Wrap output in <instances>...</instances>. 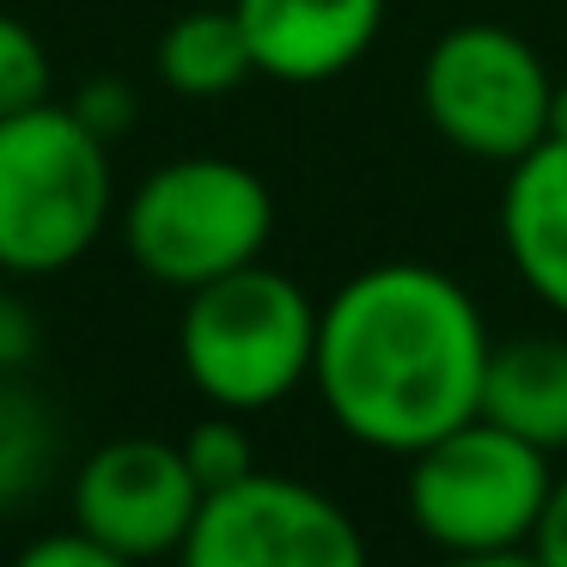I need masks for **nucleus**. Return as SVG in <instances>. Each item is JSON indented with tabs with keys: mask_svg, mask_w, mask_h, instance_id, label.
<instances>
[{
	"mask_svg": "<svg viewBox=\"0 0 567 567\" xmlns=\"http://www.w3.org/2000/svg\"><path fill=\"white\" fill-rule=\"evenodd\" d=\"M494 336L457 275L391 257L348 275L318 306L311 391L354 445L415 457L482 415Z\"/></svg>",
	"mask_w": 567,
	"mask_h": 567,
	"instance_id": "f257e3e1",
	"label": "nucleus"
},
{
	"mask_svg": "<svg viewBox=\"0 0 567 567\" xmlns=\"http://www.w3.org/2000/svg\"><path fill=\"white\" fill-rule=\"evenodd\" d=\"M111 214V141L55 99L0 116V275L74 269Z\"/></svg>",
	"mask_w": 567,
	"mask_h": 567,
	"instance_id": "f03ea898",
	"label": "nucleus"
},
{
	"mask_svg": "<svg viewBox=\"0 0 567 567\" xmlns=\"http://www.w3.org/2000/svg\"><path fill=\"white\" fill-rule=\"evenodd\" d=\"M311 354H318V299L269 262H245L196 287L177 318L184 379L233 415L275 409L299 384H311Z\"/></svg>",
	"mask_w": 567,
	"mask_h": 567,
	"instance_id": "7ed1b4c3",
	"label": "nucleus"
},
{
	"mask_svg": "<svg viewBox=\"0 0 567 567\" xmlns=\"http://www.w3.org/2000/svg\"><path fill=\"white\" fill-rule=\"evenodd\" d=\"M116 226L141 275L196 293L245 262H262L275 238V196L250 165L220 153H184L141 177L135 196L116 208Z\"/></svg>",
	"mask_w": 567,
	"mask_h": 567,
	"instance_id": "20e7f679",
	"label": "nucleus"
},
{
	"mask_svg": "<svg viewBox=\"0 0 567 567\" xmlns=\"http://www.w3.org/2000/svg\"><path fill=\"white\" fill-rule=\"evenodd\" d=\"M549 482V452L506 433L501 421L470 415L464 427L440 433L409 457L403 506L409 525L440 555H494L530 543Z\"/></svg>",
	"mask_w": 567,
	"mask_h": 567,
	"instance_id": "39448f33",
	"label": "nucleus"
},
{
	"mask_svg": "<svg viewBox=\"0 0 567 567\" xmlns=\"http://www.w3.org/2000/svg\"><path fill=\"white\" fill-rule=\"evenodd\" d=\"M555 80L518 31L470 19L433 38L421 62V111L464 159L513 165L549 135Z\"/></svg>",
	"mask_w": 567,
	"mask_h": 567,
	"instance_id": "423d86ee",
	"label": "nucleus"
},
{
	"mask_svg": "<svg viewBox=\"0 0 567 567\" xmlns=\"http://www.w3.org/2000/svg\"><path fill=\"white\" fill-rule=\"evenodd\" d=\"M177 567H367V537L318 482L250 470L233 488L202 494Z\"/></svg>",
	"mask_w": 567,
	"mask_h": 567,
	"instance_id": "0eeeda50",
	"label": "nucleus"
},
{
	"mask_svg": "<svg viewBox=\"0 0 567 567\" xmlns=\"http://www.w3.org/2000/svg\"><path fill=\"white\" fill-rule=\"evenodd\" d=\"M68 506H74V525L86 537L153 567V561H177V549H184L189 525L202 513V482L189 476L177 440L123 433L74 470Z\"/></svg>",
	"mask_w": 567,
	"mask_h": 567,
	"instance_id": "6e6552de",
	"label": "nucleus"
},
{
	"mask_svg": "<svg viewBox=\"0 0 567 567\" xmlns=\"http://www.w3.org/2000/svg\"><path fill=\"white\" fill-rule=\"evenodd\" d=\"M257 74L323 86L367 62L384 31V0H233Z\"/></svg>",
	"mask_w": 567,
	"mask_h": 567,
	"instance_id": "1a4fd4ad",
	"label": "nucleus"
},
{
	"mask_svg": "<svg viewBox=\"0 0 567 567\" xmlns=\"http://www.w3.org/2000/svg\"><path fill=\"white\" fill-rule=\"evenodd\" d=\"M501 245L537 306L567 323V141L543 135L525 159L506 165Z\"/></svg>",
	"mask_w": 567,
	"mask_h": 567,
	"instance_id": "9d476101",
	"label": "nucleus"
},
{
	"mask_svg": "<svg viewBox=\"0 0 567 567\" xmlns=\"http://www.w3.org/2000/svg\"><path fill=\"white\" fill-rule=\"evenodd\" d=\"M482 415L537 452H567V336H513L494 342L482 379Z\"/></svg>",
	"mask_w": 567,
	"mask_h": 567,
	"instance_id": "9b49d317",
	"label": "nucleus"
},
{
	"mask_svg": "<svg viewBox=\"0 0 567 567\" xmlns=\"http://www.w3.org/2000/svg\"><path fill=\"white\" fill-rule=\"evenodd\" d=\"M153 68L177 99H226L257 74L233 7H196V13L172 19L153 50Z\"/></svg>",
	"mask_w": 567,
	"mask_h": 567,
	"instance_id": "f8f14e48",
	"label": "nucleus"
},
{
	"mask_svg": "<svg viewBox=\"0 0 567 567\" xmlns=\"http://www.w3.org/2000/svg\"><path fill=\"white\" fill-rule=\"evenodd\" d=\"M55 452H62V427L50 403L19 372H0V513L25 506L50 482Z\"/></svg>",
	"mask_w": 567,
	"mask_h": 567,
	"instance_id": "ddd939ff",
	"label": "nucleus"
},
{
	"mask_svg": "<svg viewBox=\"0 0 567 567\" xmlns=\"http://www.w3.org/2000/svg\"><path fill=\"white\" fill-rule=\"evenodd\" d=\"M177 445H184V464H189V476L202 482V494L233 488V482H245L250 470H257V445H250V433H245V415H233V409L202 415Z\"/></svg>",
	"mask_w": 567,
	"mask_h": 567,
	"instance_id": "4468645a",
	"label": "nucleus"
},
{
	"mask_svg": "<svg viewBox=\"0 0 567 567\" xmlns=\"http://www.w3.org/2000/svg\"><path fill=\"white\" fill-rule=\"evenodd\" d=\"M55 99V62L43 50V38L25 19L0 13V116H19L31 104Z\"/></svg>",
	"mask_w": 567,
	"mask_h": 567,
	"instance_id": "2eb2a0df",
	"label": "nucleus"
},
{
	"mask_svg": "<svg viewBox=\"0 0 567 567\" xmlns=\"http://www.w3.org/2000/svg\"><path fill=\"white\" fill-rule=\"evenodd\" d=\"M13 567H141V561H128V555L111 549V543H99V537H86L80 525H68V530H43V537H31L25 549L13 555Z\"/></svg>",
	"mask_w": 567,
	"mask_h": 567,
	"instance_id": "dca6fc26",
	"label": "nucleus"
},
{
	"mask_svg": "<svg viewBox=\"0 0 567 567\" xmlns=\"http://www.w3.org/2000/svg\"><path fill=\"white\" fill-rule=\"evenodd\" d=\"M68 111H74L80 123L92 128V135L116 141L128 123H135V92H128L123 80H86V86L68 99Z\"/></svg>",
	"mask_w": 567,
	"mask_h": 567,
	"instance_id": "f3484780",
	"label": "nucleus"
},
{
	"mask_svg": "<svg viewBox=\"0 0 567 567\" xmlns=\"http://www.w3.org/2000/svg\"><path fill=\"white\" fill-rule=\"evenodd\" d=\"M525 549L537 555L543 567H567V470H555L549 501H543L537 530H530V543H525Z\"/></svg>",
	"mask_w": 567,
	"mask_h": 567,
	"instance_id": "a211bd4d",
	"label": "nucleus"
},
{
	"mask_svg": "<svg viewBox=\"0 0 567 567\" xmlns=\"http://www.w3.org/2000/svg\"><path fill=\"white\" fill-rule=\"evenodd\" d=\"M31 354H38V323L19 299L0 293V372H19Z\"/></svg>",
	"mask_w": 567,
	"mask_h": 567,
	"instance_id": "6ab92c4d",
	"label": "nucleus"
},
{
	"mask_svg": "<svg viewBox=\"0 0 567 567\" xmlns=\"http://www.w3.org/2000/svg\"><path fill=\"white\" fill-rule=\"evenodd\" d=\"M440 567H543L530 549H494V555H445Z\"/></svg>",
	"mask_w": 567,
	"mask_h": 567,
	"instance_id": "aec40b11",
	"label": "nucleus"
},
{
	"mask_svg": "<svg viewBox=\"0 0 567 567\" xmlns=\"http://www.w3.org/2000/svg\"><path fill=\"white\" fill-rule=\"evenodd\" d=\"M549 135L567 141V86H555V104H549Z\"/></svg>",
	"mask_w": 567,
	"mask_h": 567,
	"instance_id": "412c9836",
	"label": "nucleus"
},
{
	"mask_svg": "<svg viewBox=\"0 0 567 567\" xmlns=\"http://www.w3.org/2000/svg\"><path fill=\"white\" fill-rule=\"evenodd\" d=\"M0 281H7V275H0ZM0 293H7V287H0Z\"/></svg>",
	"mask_w": 567,
	"mask_h": 567,
	"instance_id": "4be33fe9",
	"label": "nucleus"
}]
</instances>
